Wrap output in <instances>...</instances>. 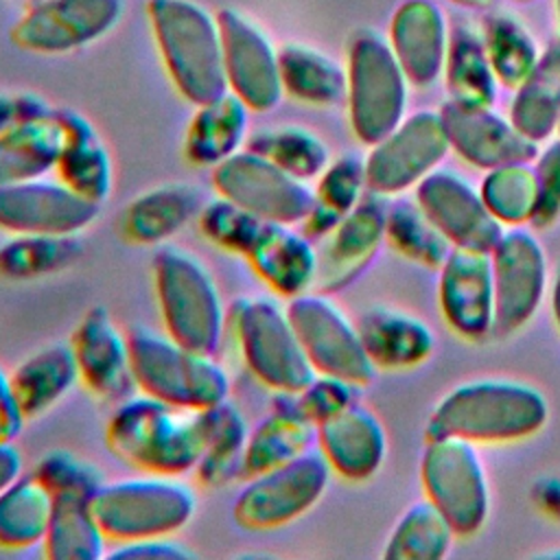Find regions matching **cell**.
Masks as SVG:
<instances>
[{
  "instance_id": "obj_5",
  "label": "cell",
  "mask_w": 560,
  "mask_h": 560,
  "mask_svg": "<svg viewBox=\"0 0 560 560\" xmlns=\"http://www.w3.org/2000/svg\"><path fill=\"white\" fill-rule=\"evenodd\" d=\"M153 289L164 330L192 350L214 354L228 315L203 260L188 249L162 245L153 256Z\"/></svg>"
},
{
  "instance_id": "obj_59",
  "label": "cell",
  "mask_w": 560,
  "mask_h": 560,
  "mask_svg": "<svg viewBox=\"0 0 560 560\" xmlns=\"http://www.w3.org/2000/svg\"><path fill=\"white\" fill-rule=\"evenodd\" d=\"M558 131H560V120H558Z\"/></svg>"
},
{
  "instance_id": "obj_13",
  "label": "cell",
  "mask_w": 560,
  "mask_h": 560,
  "mask_svg": "<svg viewBox=\"0 0 560 560\" xmlns=\"http://www.w3.org/2000/svg\"><path fill=\"white\" fill-rule=\"evenodd\" d=\"M448 147L442 112L424 109L400 120L365 158L368 188L383 197L418 184L442 162Z\"/></svg>"
},
{
  "instance_id": "obj_8",
  "label": "cell",
  "mask_w": 560,
  "mask_h": 560,
  "mask_svg": "<svg viewBox=\"0 0 560 560\" xmlns=\"http://www.w3.org/2000/svg\"><path fill=\"white\" fill-rule=\"evenodd\" d=\"M230 317L243 363L265 387L298 392L315 376L287 306L262 295L241 298Z\"/></svg>"
},
{
  "instance_id": "obj_9",
  "label": "cell",
  "mask_w": 560,
  "mask_h": 560,
  "mask_svg": "<svg viewBox=\"0 0 560 560\" xmlns=\"http://www.w3.org/2000/svg\"><path fill=\"white\" fill-rule=\"evenodd\" d=\"M420 477L427 499L440 508L455 534L468 536L483 525L490 490L475 442L459 435L427 438Z\"/></svg>"
},
{
  "instance_id": "obj_2",
  "label": "cell",
  "mask_w": 560,
  "mask_h": 560,
  "mask_svg": "<svg viewBox=\"0 0 560 560\" xmlns=\"http://www.w3.org/2000/svg\"><path fill=\"white\" fill-rule=\"evenodd\" d=\"M147 18L162 66L182 98L197 107L228 92L217 13L195 0H149Z\"/></svg>"
},
{
  "instance_id": "obj_49",
  "label": "cell",
  "mask_w": 560,
  "mask_h": 560,
  "mask_svg": "<svg viewBox=\"0 0 560 560\" xmlns=\"http://www.w3.org/2000/svg\"><path fill=\"white\" fill-rule=\"evenodd\" d=\"M534 166L538 177V203L529 225L545 230L560 217V140L551 142Z\"/></svg>"
},
{
  "instance_id": "obj_45",
  "label": "cell",
  "mask_w": 560,
  "mask_h": 560,
  "mask_svg": "<svg viewBox=\"0 0 560 560\" xmlns=\"http://www.w3.org/2000/svg\"><path fill=\"white\" fill-rule=\"evenodd\" d=\"M488 59L494 77L508 85L518 88L536 68L538 57L532 39L512 22L499 20L488 33Z\"/></svg>"
},
{
  "instance_id": "obj_20",
  "label": "cell",
  "mask_w": 560,
  "mask_h": 560,
  "mask_svg": "<svg viewBox=\"0 0 560 560\" xmlns=\"http://www.w3.org/2000/svg\"><path fill=\"white\" fill-rule=\"evenodd\" d=\"M385 214L387 208L383 206L381 195L370 190L339 219L317 249L315 291L335 293L350 284L372 262L385 241Z\"/></svg>"
},
{
  "instance_id": "obj_33",
  "label": "cell",
  "mask_w": 560,
  "mask_h": 560,
  "mask_svg": "<svg viewBox=\"0 0 560 560\" xmlns=\"http://www.w3.org/2000/svg\"><path fill=\"white\" fill-rule=\"evenodd\" d=\"M282 92L304 105H335L346 98V68L330 55L306 46L284 44L278 48Z\"/></svg>"
},
{
  "instance_id": "obj_15",
  "label": "cell",
  "mask_w": 560,
  "mask_h": 560,
  "mask_svg": "<svg viewBox=\"0 0 560 560\" xmlns=\"http://www.w3.org/2000/svg\"><path fill=\"white\" fill-rule=\"evenodd\" d=\"M225 83L252 112H271L282 101L278 48L245 13L232 7L217 11Z\"/></svg>"
},
{
  "instance_id": "obj_25",
  "label": "cell",
  "mask_w": 560,
  "mask_h": 560,
  "mask_svg": "<svg viewBox=\"0 0 560 560\" xmlns=\"http://www.w3.org/2000/svg\"><path fill=\"white\" fill-rule=\"evenodd\" d=\"M63 144L57 158V177L94 203H103L114 188V164L92 122L74 109H55Z\"/></svg>"
},
{
  "instance_id": "obj_48",
  "label": "cell",
  "mask_w": 560,
  "mask_h": 560,
  "mask_svg": "<svg viewBox=\"0 0 560 560\" xmlns=\"http://www.w3.org/2000/svg\"><path fill=\"white\" fill-rule=\"evenodd\" d=\"M295 400L300 411L317 427L322 420L357 402L359 385L339 376L315 372V376L302 389L295 392Z\"/></svg>"
},
{
  "instance_id": "obj_14",
  "label": "cell",
  "mask_w": 560,
  "mask_h": 560,
  "mask_svg": "<svg viewBox=\"0 0 560 560\" xmlns=\"http://www.w3.org/2000/svg\"><path fill=\"white\" fill-rule=\"evenodd\" d=\"M125 0H33L11 39L37 55H63L105 37L122 18Z\"/></svg>"
},
{
  "instance_id": "obj_22",
  "label": "cell",
  "mask_w": 560,
  "mask_h": 560,
  "mask_svg": "<svg viewBox=\"0 0 560 560\" xmlns=\"http://www.w3.org/2000/svg\"><path fill=\"white\" fill-rule=\"evenodd\" d=\"M451 147L479 168H494L508 162L534 160L538 142L523 136L512 120L497 116L490 107L446 103L442 109Z\"/></svg>"
},
{
  "instance_id": "obj_19",
  "label": "cell",
  "mask_w": 560,
  "mask_h": 560,
  "mask_svg": "<svg viewBox=\"0 0 560 560\" xmlns=\"http://www.w3.org/2000/svg\"><path fill=\"white\" fill-rule=\"evenodd\" d=\"M440 306L453 330L468 339L494 332L490 252L453 245L440 265Z\"/></svg>"
},
{
  "instance_id": "obj_52",
  "label": "cell",
  "mask_w": 560,
  "mask_h": 560,
  "mask_svg": "<svg viewBox=\"0 0 560 560\" xmlns=\"http://www.w3.org/2000/svg\"><path fill=\"white\" fill-rule=\"evenodd\" d=\"M24 422L26 418L15 398L11 374L0 365V442H11L22 431Z\"/></svg>"
},
{
  "instance_id": "obj_18",
  "label": "cell",
  "mask_w": 560,
  "mask_h": 560,
  "mask_svg": "<svg viewBox=\"0 0 560 560\" xmlns=\"http://www.w3.org/2000/svg\"><path fill=\"white\" fill-rule=\"evenodd\" d=\"M416 201L451 245L490 252L503 223L490 212L481 188L453 168H433L416 184Z\"/></svg>"
},
{
  "instance_id": "obj_7",
  "label": "cell",
  "mask_w": 560,
  "mask_h": 560,
  "mask_svg": "<svg viewBox=\"0 0 560 560\" xmlns=\"http://www.w3.org/2000/svg\"><path fill=\"white\" fill-rule=\"evenodd\" d=\"M346 79L352 131L372 147L402 120L407 74L394 48L378 33L361 31L348 48Z\"/></svg>"
},
{
  "instance_id": "obj_17",
  "label": "cell",
  "mask_w": 560,
  "mask_h": 560,
  "mask_svg": "<svg viewBox=\"0 0 560 560\" xmlns=\"http://www.w3.org/2000/svg\"><path fill=\"white\" fill-rule=\"evenodd\" d=\"M101 203L46 175L0 186V230L9 234H79L98 217Z\"/></svg>"
},
{
  "instance_id": "obj_3",
  "label": "cell",
  "mask_w": 560,
  "mask_h": 560,
  "mask_svg": "<svg viewBox=\"0 0 560 560\" xmlns=\"http://www.w3.org/2000/svg\"><path fill=\"white\" fill-rule=\"evenodd\" d=\"M549 407L534 385L479 378L453 387L431 411L427 438L459 435L470 442H505L536 433Z\"/></svg>"
},
{
  "instance_id": "obj_36",
  "label": "cell",
  "mask_w": 560,
  "mask_h": 560,
  "mask_svg": "<svg viewBox=\"0 0 560 560\" xmlns=\"http://www.w3.org/2000/svg\"><path fill=\"white\" fill-rule=\"evenodd\" d=\"M206 442L195 472L206 486H223L243 472L249 427L241 409L228 398L203 409Z\"/></svg>"
},
{
  "instance_id": "obj_21",
  "label": "cell",
  "mask_w": 560,
  "mask_h": 560,
  "mask_svg": "<svg viewBox=\"0 0 560 560\" xmlns=\"http://www.w3.org/2000/svg\"><path fill=\"white\" fill-rule=\"evenodd\" d=\"M83 385L103 400L120 402L136 389L129 337L103 306H92L79 319L70 339Z\"/></svg>"
},
{
  "instance_id": "obj_1",
  "label": "cell",
  "mask_w": 560,
  "mask_h": 560,
  "mask_svg": "<svg viewBox=\"0 0 560 560\" xmlns=\"http://www.w3.org/2000/svg\"><path fill=\"white\" fill-rule=\"evenodd\" d=\"M109 448L144 472L182 475L195 470L203 442V409H186L149 394L122 398L109 416Z\"/></svg>"
},
{
  "instance_id": "obj_40",
  "label": "cell",
  "mask_w": 560,
  "mask_h": 560,
  "mask_svg": "<svg viewBox=\"0 0 560 560\" xmlns=\"http://www.w3.org/2000/svg\"><path fill=\"white\" fill-rule=\"evenodd\" d=\"M245 147L300 179H317L330 162L326 142L311 129L298 125L271 127L252 133Z\"/></svg>"
},
{
  "instance_id": "obj_35",
  "label": "cell",
  "mask_w": 560,
  "mask_h": 560,
  "mask_svg": "<svg viewBox=\"0 0 560 560\" xmlns=\"http://www.w3.org/2000/svg\"><path fill=\"white\" fill-rule=\"evenodd\" d=\"M52 494L35 472H20L0 490V547L26 549L44 542Z\"/></svg>"
},
{
  "instance_id": "obj_42",
  "label": "cell",
  "mask_w": 560,
  "mask_h": 560,
  "mask_svg": "<svg viewBox=\"0 0 560 560\" xmlns=\"http://www.w3.org/2000/svg\"><path fill=\"white\" fill-rule=\"evenodd\" d=\"M385 238L394 249L427 267H440L453 247L420 203L407 199L387 208Z\"/></svg>"
},
{
  "instance_id": "obj_16",
  "label": "cell",
  "mask_w": 560,
  "mask_h": 560,
  "mask_svg": "<svg viewBox=\"0 0 560 560\" xmlns=\"http://www.w3.org/2000/svg\"><path fill=\"white\" fill-rule=\"evenodd\" d=\"M494 278V332L521 328L538 308L547 287V256L525 225L503 230L490 249Z\"/></svg>"
},
{
  "instance_id": "obj_57",
  "label": "cell",
  "mask_w": 560,
  "mask_h": 560,
  "mask_svg": "<svg viewBox=\"0 0 560 560\" xmlns=\"http://www.w3.org/2000/svg\"><path fill=\"white\" fill-rule=\"evenodd\" d=\"M457 2H462V4H470V7H483V4H488L490 0H457Z\"/></svg>"
},
{
  "instance_id": "obj_32",
  "label": "cell",
  "mask_w": 560,
  "mask_h": 560,
  "mask_svg": "<svg viewBox=\"0 0 560 560\" xmlns=\"http://www.w3.org/2000/svg\"><path fill=\"white\" fill-rule=\"evenodd\" d=\"M61 144L63 133L55 109L39 118L18 120L0 131V186L55 171Z\"/></svg>"
},
{
  "instance_id": "obj_56",
  "label": "cell",
  "mask_w": 560,
  "mask_h": 560,
  "mask_svg": "<svg viewBox=\"0 0 560 560\" xmlns=\"http://www.w3.org/2000/svg\"><path fill=\"white\" fill-rule=\"evenodd\" d=\"M551 306H553V317L560 326V269H558V276H556V282H553V291H551Z\"/></svg>"
},
{
  "instance_id": "obj_28",
  "label": "cell",
  "mask_w": 560,
  "mask_h": 560,
  "mask_svg": "<svg viewBox=\"0 0 560 560\" xmlns=\"http://www.w3.org/2000/svg\"><path fill=\"white\" fill-rule=\"evenodd\" d=\"M201 208L203 197L197 186L168 182L144 190L129 201L120 225L129 241L140 245H160L188 225Z\"/></svg>"
},
{
  "instance_id": "obj_46",
  "label": "cell",
  "mask_w": 560,
  "mask_h": 560,
  "mask_svg": "<svg viewBox=\"0 0 560 560\" xmlns=\"http://www.w3.org/2000/svg\"><path fill=\"white\" fill-rule=\"evenodd\" d=\"M313 188L319 201L346 214L370 192L365 160L354 153H346L335 160L330 158L326 168L317 175Z\"/></svg>"
},
{
  "instance_id": "obj_38",
  "label": "cell",
  "mask_w": 560,
  "mask_h": 560,
  "mask_svg": "<svg viewBox=\"0 0 560 560\" xmlns=\"http://www.w3.org/2000/svg\"><path fill=\"white\" fill-rule=\"evenodd\" d=\"M455 529L440 508L429 501H416L396 521L383 556L389 560H438L444 558Z\"/></svg>"
},
{
  "instance_id": "obj_30",
  "label": "cell",
  "mask_w": 560,
  "mask_h": 560,
  "mask_svg": "<svg viewBox=\"0 0 560 560\" xmlns=\"http://www.w3.org/2000/svg\"><path fill=\"white\" fill-rule=\"evenodd\" d=\"M77 381L81 376L70 341H55L35 350L11 372L13 392L26 420L55 407Z\"/></svg>"
},
{
  "instance_id": "obj_31",
  "label": "cell",
  "mask_w": 560,
  "mask_h": 560,
  "mask_svg": "<svg viewBox=\"0 0 560 560\" xmlns=\"http://www.w3.org/2000/svg\"><path fill=\"white\" fill-rule=\"evenodd\" d=\"M392 48L409 81L427 85L444 63V24L429 2L405 4L392 24Z\"/></svg>"
},
{
  "instance_id": "obj_44",
  "label": "cell",
  "mask_w": 560,
  "mask_h": 560,
  "mask_svg": "<svg viewBox=\"0 0 560 560\" xmlns=\"http://www.w3.org/2000/svg\"><path fill=\"white\" fill-rule=\"evenodd\" d=\"M197 219L201 234L212 245L241 256H245L262 225V219L221 195L206 201Z\"/></svg>"
},
{
  "instance_id": "obj_41",
  "label": "cell",
  "mask_w": 560,
  "mask_h": 560,
  "mask_svg": "<svg viewBox=\"0 0 560 560\" xmlns=\"http://www.w3.org/2000/svg\"><path fill=\"white\" fill-rule=\"evenodd\" d=\"M479 188L490 212L503 225H525L532 221L538 203V177L529 160L488 168Z\"/></svg>"
},
{
  "instance_id": "obj_54",
  "label": "cell",
  "mask_w": 560,
  "mask_h": 560,
  "mask_svg": "<svg viewBox=\"0 0 560 560\" xmlns=\"http://www.w3.org/2000/svg\"><path fill=\"white\" fill-rule=\"evenodd\" d=\"M22 472V455L11 442H0V490Z\"/></svg>"
},
{
  "instance_id": "obj_23",
  "label": "cell",
  "mask_w": 560,
  "mask_h": 560,
  "mask_svg": "<svg viewBox=\"0 0 560 560\" xmlns=\"http://www.w3.org/2000/svg\"><path fill=\"white\" fill-rule=\"evenodd\" d=\"M332 472L350 481L372 477L383 464L387 440L381 420L359 400L317 424V444Z\"/></svg>"
},
{
  "instance_id": "obj_51",
  "label": "cell",
  "mask_w": 560,
  "mask_h": 560,
  "mask_svg": "<svg viewBox=\"0 0 560 560\" xmlns=\"http://www.w3.org/2000/svg\"><path fill=\"white\" fill-rule=\"evenodd\" d=\"M52 107L37 94H0V131L9 129L18 120H31L50 114Z\"/></svg>"
},
{
  "instance_id": "obj_12",
  "label": "cell",
  "mask_w": 560,
  "mask_h": 560,
  "mask_svg": "<svg viewBox=\"0 0 560 560\" xmlns=\"http://www.w3.org/2000/svg\"><path fill=\"white\" fill-rule=\"evenodd\" d=\"M212 171L217 195L262 221L298 225L315 203V188L243 147Z\"/></svg>"
},
{
  "instance_id": "obj_37",
  "label": "cell",
  "mask_w": 560,
  "mask_h": 560,
  "mask_svg": "<svg viewBox=\"0 0 560 560\" xmlns=\"http://www.w3.org/2000/svg\"><path fill=\"white\" fill-rule=\"evenodd\" d=\"M512 125L538 142L545 140L560 120V48H551L516 88L510 112Z\"/></svg>"
},
{
  "instance_id": "obj_11",
  "label": "cell",
  "mask_w": 560,
  "mask_h": 560,
  "mask_svg": "<svg viewBox=\"0 0 560 560\" xmlns=\"http://www.w3.org/2000/svg\"><path fill=\"white\" fill-rule=\"evenodd\" d=\"M287 313L315 372L346 378L359 387L374 378L376 365L357 324L328 293L311 289L289 298Z\"/></svg>"
},
{
  "instance_id": "obj_27",
  "label": "cell",
  "mask_w": 560,
  "mask_h": 560,
  "mask_svg": "<svg viewBox=\"0 0 560 560\" xmlns=\"http://www.w3.org/2000/svg\"><path fill=\"white\" fill-rule=\"evenodd\" d=\"M357 328L376 368H411L422 363L435 346L431 328L420 317L383 304L365 308Z\"/></svg>"
},
{
  "instance_id": "obj_34",
  "label": "cell",
  "mask_w": 560,
  "mask_h": 560,
  "mask_svg": "<svg viewBox=\"0 0 560 560\" xmlns=\"http://www.w3.org/2000/svg\"><path fill=\"white\" fill-rule=\"evenodd\" d=\"M107 542L94 516L92 497H52V514L44 536V551L50 560H98L105 558Z\"/></svg>"
},
{
  "instance_id": "obj_39",
  "label": "cell",
  "mask_w": 560,
  "mask_h": 560,
  "mask_svg": "<svg viewBox=\"0 0 560 560\" xmlns=\"http://www.w3.org/2000/svg\"><path fill=\"white\" fill-rule=\"evenodd\" d=\"M81 256L77 234H11L0 245V273L31 280L70 267Z\"/></svg>"
},
{
  "instance_id": "obj_6",
  "label": "cell",
  "mask_w": 560,
  "mask_h": 560,
  "mask_svg": "<svg viewBox=\"0 0 560 560\" xmlns=\"http://www.w3.org/2000/svg\"><path fill=\"white\" fill-rule=\"evenodd\" d=\"M94 516L109 542L173 536L195 516L197 497L177 475L144 472L105 481L92 497Z\"/></svg>"
},
{
  "instance_id": "obj_43",
  "label": "cell",
  "mask_w": 560,
  "mask_h": 560,
  "mask_svg": "<svg viewBox=\"0 0 560 560\" xmlns=\"http://www.w3.org/2000/svg\"><path fill=\"white\" fill-rule=\"evenodd\" d=\"M451 101L470 107H490L494 101V72L488 52L468 37H457L448 68Z\"/></svg>"
},
{
  "instance_id": "obj_55",
  "label": "cell",
  "mask_w": 560,
  "mask_h": 560,
  "mask_svg": "<svg viewBox=\"0 0 560 560\" xmlns=\"http://www.w3.org/2000/svg\"><path fill=\"white\" fill-rule=\"evenodd\" d=\"M534 497L545 512L560 516V481L558 479H551V477L540 479L534 488Z\"/></svg>"
},
{
  "instance_id": "obj_53",
  "label": "cell",
  "mask_w": 560,
  "mask_h": 560,
  "mask_svg": "<svg viewBox=\"0 0 560 560\" xmlns=\"http://www.w3.org/2000/svg\"><path fill=\"white\" fill-rule=\"evenodd\" d=\"M341 217H343V214H341L339 210L330 208L328 203H324V201H319V199L315 197V203H313L311 210L304 214V219L298 223V228H300L311 241H322L324 236H328V234L335 230V225L339 223Z\"/></svg>"
},
{
  "instance_id": "obj_29",
  "label": "cell",
  "mask_w": 560,
  "mask_h": 560,
  "mask_svg": "<svg viewBox=\"0 0 560 560\" xmlns=\"http://www.w3.org/2000/svg\"><path fill=\"white\" fill-rule=\"evenodd\" d=\"M249 112L252 109L230 90L197 105L184 136V153L188 162L214 168L241 151L247 142Z\"/></svg>"
},
{
  "instance_id": "obj_10",
  "label": "cell",
  "mask_w": 560,
  "mask_h": 560,
  "mask_svg": "<svg viewBox=\"0 0 560 560\" xmlns=\"http://www.w3.org/2000/svg\"><path fill=\"white\" fill-rule=\"evenodd\" d=\"M330 472L317 446L280 466L256 472L234 499V518L247 529L282 527L322 499Z\"/></svg>"
},
{
  "instance_id": "obj_47",
  "label": "cell",
  "mask_w": 560,
  "mask_h": 560,
  "mask_svg": "<svg viewBox=\"0 0 560 560\" xmlns=\"http://www.w3.org/2000/svg\"><path fill=\"white\" fill-rule=\"evenodd\" d=\"M33 472L50 490L52 497H59V494L94 497L96 488L103 483L101 470L70 451L46 453L37 462Z\"/></svg>"
},
{
  "instance_id": "obj_58",
  "label": "cell",
  "mask_w": 560,
  "mask_h": 560,
  "mask_svg": "<svg viewBox=\"0 0 560 560\" xmlns=\"http://www.w3.org/2000/svg\"><path fill=\"white\" fill-rule=\"evenodd\" d=\"M516 2H529V0H516Z\"/></svg>"
},
{
  "instance_id": "obj_26",
  "label": "cell",
  "mask_w": 560,
  "mask_h": 560,
  "mask_svg": "<svg viewBox=\"0 0 560 560\" xmlns=\"http://www.w3.org/2000/svg\"><path fill=\"white\" fill-rule=\"evenodd\" d=\"M317 444V427L300 411L295 392H276L271 411L247 435L243 475L280 466Z\"/></svg>"
},
{
  "instance_id": "obj_4",
  "label": "cell",
  "mask_w": 560,
  "mask_h": 560,
  "mask_svg": "<svg viewBox=\"0 0 560 560\" xmlns=\"http://www.w3.org/2000/svg\"><path fill=\"white\" fill-rule=\"evenodd\" d=\"M127 337L138 392L197 411L230 398V374L214 354L142 324L129 328Z\"/></svg>"
},
{
  "instance_id": "obj_50",
  "label": "cell",
  "mask_w": 560,
  "mask_h": 560,
  "mask_svg": "<svg viewBox=\"0 0 560 560\" xmlns=\"http://www.w3.org/2000/svg\"><path fill=\"white\" fill-rule=\"evenodd\" d=\"M105 558L114 560H190L197 551L173 536H151L114 542Z\"/></svg>"
},
{
  "instance_id": "obj_24",
  "label": "cell",
  "mask_w": 560,
  "mask_h": 560,
  "mask_svg": "<svg viewBox=\"0 0 560 560\" xmlns=\"http://www.w3.org/2000/svg\"><path fill=\"white\" fill-rule=\"evenodd\" d=\"M245 258L258 278L282 298H295L315 284L317 247L298 225L262 221Z\"/></svg>"
}]
</instances>
